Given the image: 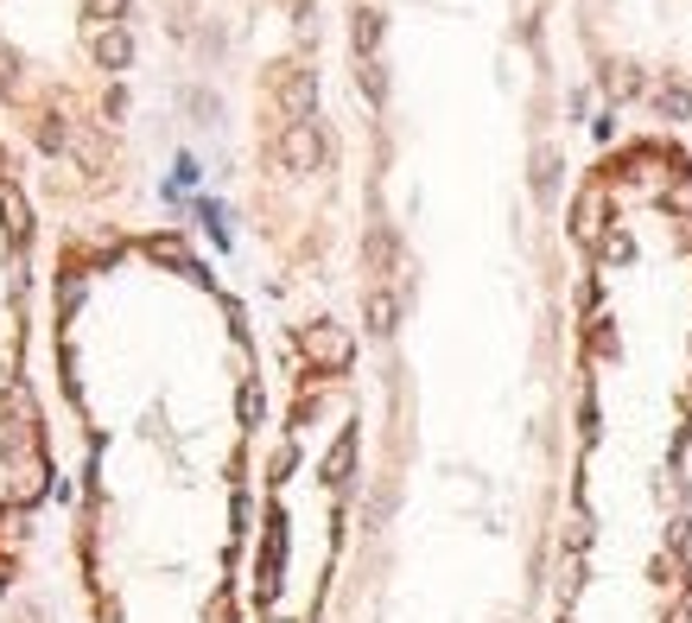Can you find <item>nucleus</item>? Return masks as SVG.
Returning <instances> with one entry per match:
<instances>
[{
  "mask_svg": "<svg viewBox=\"0 0 692 623\" xmlns=\"http://www.w3.org/2000/svg\"><path fill=\"white\" fill-rule=\"evenodd\" d=\"M324 159V134L311 128V122H286L280 128V166L286 172H311Z\"/></svg>",
  "mask_w": 692,
  "mask_h": 623,
  "instance_id": "nucleus-2",
  "label": "nucleus"
},
{
  "mask_svg": "<svg viewBox=\"0 0 692 623\" xmlns=\"http://www.w3.org/2000/svg\"><path fill=\"white\" fill-rule=\"evenodd\" d=\"M71 140H77V128H71V115H45V122H39V147H45V154H64Z\"/></svg>",
  "mask_w": 692,
  "mask_h": 623,
  "instance_id": "nucleus-4",
  "label": "nucleus"
},
{
  "mask_svg": "<svg viewBox=\"0 0 692 623\" xmlns=\"http://www.w3.org/2000/svg\"><path fill=\"white\" fill-rule=\"evenodd\" d=\"M128 57H134V39H128V32H121V27L96 32V64H103V71H121Z\"/></svg>",
  "mask_w": 692,
  "mask_h": 623,
  "instance_id": "nucleus-3",
  "label": "nucleus"
},
{
  "mask_svg": "<svg viewBox=\"0 0 692 623\" xmlns=\"http://www.w3.org/2000/svg\"><path fill=\"white\" fill-rule=\"evenodd\" d=\"M121 7H128V0H96V7H89V20H96V32L121 27Z\"/></svg>",
  "mask_w": 692,
  "mask_h": 623,
  "instance_id": "nucleus-6",
  "label": "nucleus"
},
{
  "mask_svg": "<svg viewBox=\"0 0 692 623\" xmlns=\"http://www.w3.org/2000/svg\"><path fill=\"white\" fill-rule=\"evenodd\" d=\"M20 83V52H0V96Z\"/></svg>",
  "mask_w": 692,
  "mask_h": 623,
  "instance_id": "nucleus-8",
  "label": "nucleus"
},
{
  "mask_svg": "<svg viewBox=\"0 0 692 623\" xmlns=\"http://www.w3.org/2000/svg\"><path fill=\"white\" fill-rule=\"evenodd\" d=\"M184 108H191L198 122H216V96H210V89H191V96H184Z\"/></svg>",
  "mask_w": 692,
  "mask_h": 623,
  "instance_id": "nucleus-7",
  "label": "nucleus"
},
{
  "mask_svg": "<svg viewBox=\"0 0 692 623\" xmlns=\"http://www.w3.org/2000/svg\"><path fill=\"white\" fill-rule=\"evenodd\" d=\"M382 45V13H356V52H375Z\"/></svg>",
  "mask_w": 692,
  "mask_h": 623,
  "instance_id": "nucleus-5",
  "label": "nucleus"
},
{
  "mask_svg": "<svg viewBox=\"0 0 692 623\" xmlns=\"http://www.w3.org/2000/svg\"><path fill=\"white\" fill-rule=\"evenodd\" d=\"M267 83H274V96H280L286 122H311V96H318L311 71H299V64H274V71H267Z\"/></svg>",
  "mask_w": 692,
  "mask_h": 623,
  "instance_id": "nucleus-1",
  "label": "nucleus"
}]
</instances>
